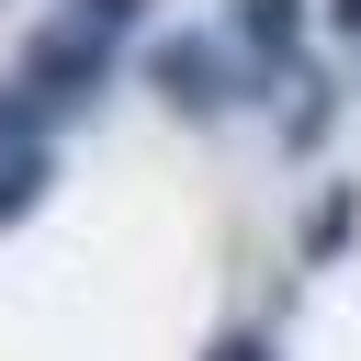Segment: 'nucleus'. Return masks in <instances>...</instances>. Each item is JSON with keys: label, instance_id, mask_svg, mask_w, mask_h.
<instances>
[{"label": "nucleus", "instance_id": "f257e3e1", "mask_svg": "<svg viewBox=\"0 0 361 361\" xmlns=\"http://www.w3.org/2000/svg\"><path fill=\"white\" fill-rule=\"evenodd\" d=\"M135 79H147L158 113H180V124H226V113H248V102L271 90V68H259L237 34H158Z\"/></svg>", "mask_w": 361, "mask_h": 361}, {"label": "nucleus", "instance_id": "1a4fd4ad", "mask_svg": "<svg viewBox=\"0 0 361 361\" xmlns=\"http://www.w3.org/2000/svg\"><path fill=\"white\" fill-rule=\"evenodd\" d=\"M203 361H282V350H271V327H226V338H214Z\"/></svg>", "mask_w": 361, "mask_h": 361}, {"label": "nucleus", "instance_id": "423d86ee", "mask_svg": "<svg viewBox=\"0 0 361 361\" xmlns=\"http://www.w3.org/2000/svg\"><path fill=\"white\" fill-rule=\"evenodd\" d=\"M293 90H305V102H282V147L305 158V147H327V124H338V79H316V68H293Z\"/></svg>", "mask_w": 361, "mask_h": 361}, {"label": "nucleus", "instance_id": "f03ea898", "mask_svg": "<svg viewBox=\"0 0 361 361\" xmlns=\"http://www.w3.org/2000/svg\"><path fill=\"white\" fill-rule=\"evenodd\" d=\"M11 79L56 113V124H79L102 90H113V34H90L79 11H56V23H34L23 34V56H11Z\"/></svg>", "mask_w": 361, "mask_h": 361}, {"label": "nucleus", "instance_id": "20e7f679", "mask_svg": "<svg viewBox=\"0 0 361 361\" xmlns=\"http://www.w3.org/2000/svg\"><path fill=\"white\" fill-rule=\"evenodd\" d=\"M350 226H361V180H327V192H316V214H305V237H293V259H305V271H327V259L350 248Z\"/></svg>", "mask_w": 361, "mask_h": 361}, {"label": "nucleus", "instance_id": "39448f33", "mask_svg": "<svg viewBox=\"0 0 361 361\" xmlns=\"http://www.w3.org/2000/svg\"><path fill=\"white\" fill-rule=\"evenodd\" d=\"M45 180H56V147H0V237L45 203Z\"/></svg>", "mask_w": 361, "mask_h": 361}, {"label": "nucleus", "instance_id": "0eeeda50", "mask_svg": "<svg viewBox=\"0 0 361 361\" xmlns=\"http://www.w3.org/2000/svg\"><path fill=\"white\" fill-rule=\"evenodd\" d=\"M45 135H56V113H45V102L0 68V147H45Z\"/></svg>", "mask_w": 361, "mask_h": 361}, {"label": "nucleus", "instance_id": "6e6552de", "mask_svg": "<svg viewBox=\"0 0 361 361\" xmlns=\"http://www.w3.org/2000/svg\"><path fill=\"white\" fill-rule=\"evenodd\" d=\"M68 11H79V23H90V34H113V45H124V34H135V23H147V0H68Z\"/></svg>", "mask_w": 361, "mask_h": 361}, {"label": "nucleus", "instance_id": "7ed1b4c3", "mask_svg": "<svg viewBox=\"0 0 361 361\" xmlns=\"http://www.w3.org/2000/svg\"><path fill=\"white\" fill-rule=\"evenodd\" d=\"M305 23H316V0H237L226 11V34L271 68V79H293V56H305Z\"/></svg>", "mask_w": 361, "mask_h": 361}, {"label": "nucleus", "instance_id": "9d476101", "mask_svg": "<svg viewBox=\"0 0 361 361\" xmlns=\"http://www.w3.org/2000/svg\"><path fill=\"white\" fill-rule=\"evenodd\" d=\"M327 23H338V34H350V45H361V0H327Z\"/></svg>", "mask_w": 361, "mask_h": 361}]
</instances>
